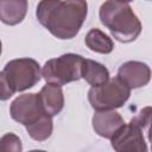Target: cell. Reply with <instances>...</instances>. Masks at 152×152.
<instances>
[{
	"instance_id": "6da1fadb",
	"label": "cell",
	"mask_w": 152,
	"mask_h": 152,
	"mask_svg": "<svg viewBox=\"0 0 152 152\" xmlns=\"http://www.w3.org/2000/svg\"><path fill=\"white\" fill-rule=\"evenodd\" d=\"M88 14L86 0H40L36 15L42 26L58 39H72Z\"/></svg>"
},
{
	"instance_id": "7a4b0ae2",
	"label": "cell",
	"mask_w": 152,
	"mask_h": 152,
	"mask_svg": "<svg viewBox=\"0 0 152 152\" xmlns=\"http://www.w3.org/2000/svg\"><path fill=\"white\" fill-rule=\"evenodd\" d=\"M99 17L102 25L121 43L134 42L141 33V23L127 2L107 0L101 5Z\"/></svg>"
},
{
	"instance_id": "3957f363",
	"label": "cell",
	"mask_w": 152,
	"mask_h": 152,
	"mask_svg": "<svg viewBox=\"0 0 152 152\" xmlns=\"http://www.w3.org/2000/svg\"><path fill=\"white\" fill-rule=\"evenodd\" d=\"M83 57L76 53H64L57 58L45 62L40 70L42 77L46 83L65 86L66 83L78 81L82 75Z\"/></svg>"
},
{
	"instance_id": "277c9868",
	"label": "cell",
	"mask_w": 152,
	"mask_h": 152,
	"mask_svg": "<svg viewBox=\"0 0 152 152\" xmlns=\"http://www.w3.org/2000/svg\"><path fill=\"white\" fill-rule=\"evenodd\" d=\"M131 96V89L118 77L108 78L104 83L91 86L88 101L95 110H109L122 107Z\"/></svg>"
},
{
	"instance_id": "5b68a950",
	"label": "cell",
	"mask_w": 152,
	"mask_h": 152,
	"mask_svg": "<svg viewBox=\"0 0 152 152\" xmlns=\"http://www.w3.org/2000/svg\"><path fill=\"white\" fill-rule=\"evenodd\" d=\"M2 71L15 93L34 87L42 77L40 65L33 58L12 59L6 63Z\"/></svg>"
},
{
	"instance_id": "8992f818",
	"label": "cell",
	"mask_w": 152,
	"mask_h": 152,
	"mask_svg": "<svg viewBox=\"0 0 152 152\" xmlns=\"http://www.w3.org/2000/svg\"><path fill=\"white\" fill-rule=\"evenodd\" d=\"M112 147L118 152H146L147 144L144 138V127L133 118L129 124H125L112 138Z\"/></svg>"
},
{
	"instance_id": "52a82bcc",
	"label": "cell",
	"mask_w": 152,
	"mask_h": 152,
	"mask_svg": "<svg viewBox=\"0 0 152 152\" xmlns=\"http://www.w3.org/2000/svg\"><path fill=\"white\" fill-rule=\"evenodd\" d=\"M10 114L14 121L24 126H28L34 124L46 113L42 107L39 95L37 93H27L19 95L12 101Z\"/></svg>"
},
{
	"instance_id": "ba28073f",
	"label": "cell",
	"mask_w": 152,
	"mask_h": 152,
	"mask_svg": "<svg viewBox=\"0 0 152 152\" xmlns=\"http://www.w3.org/2000/svg\"><path fill=\"white\" fill-rule=\"evenodd\" d=\"M129 89L145 87L151 80V70L146 63L139 61H128L120 65L118 76Z\"/></svg>"
},
{
	"instance_id": "9c48e42d",
	"label": "cell",
	"mask_w": 152,
	"mask_h": 152,
	"mask_svg": "<svg viewBox=\"0 0 152 152\" xmlns=\"http://www.w3.org/2000/svg\"><path fill=\"white\" fill-rule=\"evenodd\" d=\"M95 133L102 138L110 139L126 122L122 116L114 109L96 110L91 119Z\"/></svg>"
},
{
	"instance_id": "30bf717a",
	"label": "cell",
	"mask_w": 152,
	"mask_h": 152,
	"mask_svg": "<svg viewBox=\"0 0 152 152\" xmlns=\"http://www.w3.org/2000/svg\"><path fill=\"white\" fill-rule=\"evenodd\" d=\"M38 95L42 107L48 115L55 116L62 112L64 107V95L61 86L46 83L40 89Z\"/></svg>"
},
{
	"instance_id": "8fae6325",
	"label": "cell",
	"mask_w": 152,
	"mask_h": 152,
	"mask_svg": "<svg viewBox=\"0 0 152 152\" xmlns=\"http://www.w3.org/2000/svg\"><path fill=\"white\" fill-rule=\"evenodd\" d=\"M27 0H0V21L13 26L20 24L27 13Z\"/></svg>"
},
{
	"instance_id": "7c38bea8",
	"label": "cell",
	"mask_w": 152,
	"mask_h": 152,
	"mask_svg": "<svg viewBox=\"0 0 152 152\" xmlns=\"http://www.w3.org/2000/svg\"><path fill=\"white\" fill-rule=\"evenodd\" d=\"M81 77L86 80V82L90 86H99L104 83L109 78V71L103 64L93 59L84 58Z\"/></svg>"
},
{
	"instance_id": "4fadbf2b",
	"label": "cell",
	"mask_w": 152,
	"mask_h": 152,
	"mask_svg": "<svg viewBox=\"0 0 152 152\" xmlns=\"http://www.w3.org/2000/svg\"><path fill=\"white\" fill-rule=\"evenodd\" d=\"M87 48L94 52L107 55L114 50V42L109 36L99 28H91L84 38Z\"/></svg>"
},
{
	"instance_id": "5bb4252c",
	"label": "cell",
	"mask_w": 152,
	"mask_h": 152,
	"mask_svg": "<svg viewBox=\"0 0 152 152\" xmlns=\"http://www.w3.org/2000/svg\"><path fill=\"white\" fill-rule=\"evenodd\" d=\"M26 132L28 135L36 140V141H44L49 139L52 134L53 129V121L52 116L44 114L39 120H37L34 124H31L28 126H25Z\"/></svg>"
},
{
	"instance_id": "9a60e30c",
	"label": "cell",
	"mask_w": 152,
	"mask_h": 152,
	"mask_svg": "<svg viewBox=\"0 0 152 152\" xmlns=\"http://www.w3.org/2000/svg\"><path fill=\"white\" fill-rule=\"evenodd\" d=\"M0 151H13V152L23 151L20 138L14 133H6L0 138Z\"/></svg>"
},
{
	"instance_id": "2e32d148",
	"label": "cell",
	"mask_w": 152,
	"mask_h": 152,
	"mask_svg": "<svg viewBox=\"0 0 152 152\" xmlns=\"http://www.w3.org/2000/svg\"><path fill=\"white\" fill-rule=\"evenodd\" d=\"M14 90L11 87L4 71H0V101H6L14 95Z\"/></svg>"
},
{
	"instance_id": "e0dca14e",
	"label": "cell",
	"mask_w": 152,
	"mask_h": 152,
	"mask_svg": "<svg viewBox=\"0 0 152 152\" xmlns=\"http://www.w3.org/2000/svg\"><path fill=\"white\" fill-rule=\"evenodd\" d=\"M118 1H121V2H131L133 0H118Z\"/></svg>"
},
{
	"instance_id": "ac0fdd59",
	"label": "cell",
	"mask_w": 152,
	"mask_h": 152,
	"mask_svg": "<svg viewBox=\"0 0 152 152\" xmlns=\"http://www.w3.org/2000/svg\"><path fill=\"white\" fill-rule=\"evenodd\" d=\"M1 51H2V43H1V39H0V55H1Z\"/></svg>"
}]
</instances>
